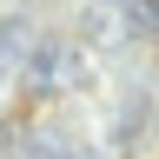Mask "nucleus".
I'll return each mask as SVG.
<instances>
[{"label":"nucleus","mask_w":159,"mask_h":159,"mask_svg":"<svg viewBox=\"0 0 159 159\" xmlns=\"http://www.w3.org/2000/svg\"><path fill=\"white\" fill-rule=\"evenodd\" d=\"M20 80H27V93L86 86V60H80L66 40H33V53H27V66H20Z\"/></svg>","instance_id":"obj_1"},{"label":"nucleus","mask_w":159,"mask_h":159,"mask_svg":"<svg viewBox=\"0 0 159 159\" xmlns=\"http://www.w3.org/2000/svg\"><path fill=\"white\" fill-rule=\"evenodd\" d=\"M27 53H33L27 20H20V13H0V80H13L20 66H27Z\"/></svg>","instance_id":"obj_2"},{"label":"nucleus","mask_w":159,"mask_h":159,"mask_svg":"<svg viewBox=\"0 0 159 159\" xmlns=\"http://www.w3.org/2000/svg\"><path fill=\"white\" fill-rule=\"evenodd\" d=\"M113 7H119V20H126V33H139V40L159 33V0H113Z\"/></svg>","instance_id":"obj_3"}]
</instances>
